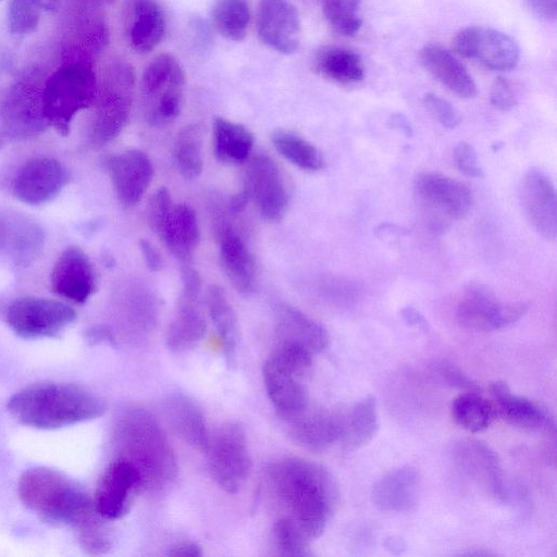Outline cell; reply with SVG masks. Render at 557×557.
<instances>
[{"instance_id":"cell-1","label":"cell","mask_w":557,"mask_h":557,"mask_svg":"<svg viewBox=\"0 0 557 557\" xmlns=\"http://www.w3.org/2000/svg\"><path fill=\"white\" fill-rule=\"evenodd\" d=\"M270 487L288 517L308 537H319L333 512L336 486L321 466L297 457L283 458L268 469Z\"/></svg>"},{"instance_id":"cell-2","label":"cell","mask_w":557,"mask_h":557,"mask_svg":"<svg viewBox=\"0 0 557 557\" xmlns=\"http://www.w3.org/2000/svg\"><path fill=\"white\" fill-rule=\"evenodd\" d=\"M112 446L114 458L127 461L139 474L141 490L151 494L166 491L177 475V462L170 441L147 410L134 408L117 420Z\"/></svg>"},{"instance_id":"cell-3","label":"cell","mask_w":557,"mask_h":557,"mask_svg":"<svg viewBox=\"0 0 557 557\" xmlns=\"http://www.w3.org/2000/svg\"><path fill=\"white\" fill-rule=\"evenodd\" d=\"M17 492L22 503L44 521L70 525L77 537L106 520L84 488L54 469L26 470L20 476Z\"/></svg>"},{"instance_id":"cell-4","label":"cell","mask_w":557,"mask_h":557,"mask_svg":"<svg viewBox=\"0 0 557 557\" xmlns=\"http://www.w3.org/2000/svg\"><path fill=\"white\" fill-rule=\"evenodd\" d=\"M10 414L24 425L54 430L101 417L107 405L87 388L61 382H38L15 393Z\"/></svg>"},{"instance_id":"cell-5","label":"cell","mask_w":557,"mask_h":557,"mask_svg":"<svg viewBox=\"0 0 557 557\" xmlns=\"http://www.w3.org/2000/svg\"><path fill=\"white\" fill-rule=\"evenodd\" d=\"M135 88L132 66L115 59L107 64L91 104L87 138L92 147H101L116 138L129 117Z\"/></svg>"},{"instance_id":"cell-6","label":"cell","mask_w":557,"mask_h":557,"mask_svg":"<svg viewBox=\"0 0 557 557\" xmlns=\"http://www.w3.org/2000/svg\"><path fill=\"white\" fill-rule=\"evenodd\" d=\"M97 87L89 62L74 61L59 67L42 86V110L49 126L66 136L76 114L94 103Z\"/></svg>"},{"instance_id":"cell-7","label":"cell","mask_w":557,"mask_h":557,"mask_svg":"<svg viewBox=\"0 0 557 557\" xmlns=\"http://www.w3.org/2000/svg\"><path fill=\"white\" fill-rule=\"evenodd\" d=\"M185 89V74L180 62L169 53L154 57L145 69L139 90L148 122L163 126L178 115Z\"/></svg>"},{"instance_id":"cell-8","label":"cell","mask_w":557,"mask_h":557,"mask_svg":"<svg viewBox=\"0 0 557 557\" xmlns=\"http://www.w3.org/2000/svg\"><path fill=\"white\" fill-rule=\"evenodd\" d=\"M42 86L37 74H26L7 91L0 104V146L42 134L49 124L42 110Z\"/></svg>"},{"instance_id":"cell-9","label":"cell","mask_w":557,"mask_h":557,"mask_svg":"<svg viewBox=\"0 0 557 557\" xmlns=\"http://www.w3.org/2000/svg\"><path fill=\"white\" fill-rule=\"evenodd\" d=\"M7 325L20 337H54L76 320L75 310L63 301L39 296L13 299L3 313Z\"/></svg>"},{"instance_id":"cell-10","label":"cell","mask_w":557,"mask_h":557,"mask_svg":"<svg viewBox=\"0 0 557 557\" xmlns=\"http://www.w3.org/2000/svg\"><path fill=\"white\" fill-rule=\"evenodd\" d=\"M206 453L212 479L225 492L237 493L247 481L251 459L244 428L228 421L209 440Z\"/></svg>"},{"instance_id":"cell-11","label":"cell","mask_w":557,"mask_h":557,"mask_svg":"<svg viewBox=\"0 0 557 557\" xmlns=\"http://www.w3.org/2000/svg\"><path fill=\"white\" fill-rule=\"evenodd\" d=\"M414 198L436 227L462 220L472 207V193L462 182L435 172H422L413 182Z\"/></svg>"},{"instance_id":"cell-12","label":"cell","mask_w":557,"mask_h":557,"mask_svg":"<svg viewBox=\"0 0 557 557\" xmlns=\"http://www.w3.org/2000/svg\"><path fill=\"white\" fill-rule=\"evenodd\" d=\"M528 310L525 302H502L487 286L471 284L458 301L456 321L466 330L492 332L515 323Z\"/></svg>"},{"instance_id":"cell-13","label":"cell","mask_w":557,"mask_h":557,"mask_svg":"<svg viewBox=\"0 0 557 557\" xmlns=\"http://www.w3.org/2000/svg\"><path fill=\"white\" fill-rule=\"evenodd\" d=\"M455 51L493 71H510L519 62L517 42L503 32L483 26L459 30L454 39Z\"/></svg>"},{"instance_id":"cell-14","label":"cell","mask_w":557,"mask_h":557,"mask_svg":"<svg viewBox=\"0 0 557 557\" xmlns=\"http://www.w3.org/2000/svg\"><path fill=\"white\" fill-rule=\"evenodd\" d=\"M71 175L59 160L38 156L27 160L17 171L12 185L21 202L40 206L50 202L69 184Z\"/></svg>"},{"instance_id":"cell-15","label":"cell","mask_w":557,"mask_h":557,"mask_svg":"<svg viewBox=\"0 0 557 557\" xmlns=\"http://www.w3.org/2000/svg\"><path fill=\"white\" fill-rule=\"evenodd\" d=\"M141 490L137 471L125 460L113 458L100 475L94 494L97 512L107 521L127 515Z\"/></svg>"},{"instance_id":"cell-16","label":"cell","mask_w":557,"mask_h":557,"mask_svg":"<svg viewBox=\"0 0 557 557\" xmlns=\"http://www.w3.org/2000/svg\"><path fill=\"white\" fill-rule=\"evenodd\" d=\"M45 247L42 228L27 215L0 210V260L15 269L33 264Z\"/></svg>"},{"instance_id":"cell-17","label":"cell","mask_w":557,"mask_h":557,"mask_svg":"<svg viewBox=\"0 0 557 557\" xmlns=\"http://www.w3.org/2000/svg\"><path fill=\"white\" fill-rule=\"evenodd\" d=\"M262 216L280 221L287 211L289 196L278 165L268 156H257L248 164L244 188Z\"/></svg>"},{"instance_id":"cell-18","label":"cell","mask_w":557,"mask_h":557,"mask_svg":"<svg viewBox=\"0 0 557 557\" xmlns=\"http://www.w3.org/2000/svg\"><path fill=\"white\" fill-rule=\"evenodd\" d=\"M263 382L276 413L290 422L308 408L305 375L273 352L263 366Z\"/></svg>"},{"instance_id":"cell-19","label":"cell","mask_w":557,"mask_h":557,"mask_svg":"<svg viewBox=\"0 0 557 557\" xmlns=\"http://www.w3.org/2000/svg\"><path fill=\"white\" fill-rule=\"evenodd\" d=\"M520 202L532 228L547 240L557 235V201L555 186L541 169L532 168L523 176Z\"/></svg>"},{"instance_id":"cell-20","label":"cell","mask_w":557,"mask_h":557,"mask_svg":"<svg viewBox=\"0 0 557 557\" xmlns=\"http://www.w3.org/2000/svg\"><path fill=\"white\" fill-rule=\"evenodd\" d=\"M94 265L77 246L66 247L57 258L50 273L53 294L73 304H84L96 290Z\"/></svg>"},{"instance_id":"cell-21","label":"cell","mask_w":557,"mask_h":557,"mask_svg":"<svg viewBox=\"0 0 557 557\" xmlns=\"http://www.w3.org/2000/svg\"><path fill=\"white\" fill-rule=\"evenodd\" d=\"M257 32L261 41L272 50L294 53L299 47L300 20L289 0H260Z\"/></svg>"},{"instance_id":"cell-22","label":"cell","mask_w":557,"mask_h":557,"mask_svg":"<svg viewBox=\"0 0 557 557\" xmlns=\"http://www.w3.org/2000/svg\"><path fill=\"white\" fill-rule=\"evenodd\" d=\"M122 24L127 45L138 53L153 50L166 30L165 14L158 0H125Z\"/></svg>"},{"instance_id":"cell-23","label":"cell","mask_w":557,"mask_h":557,"mask_svg":"<svg viewBox=\"0 0 557 557\" xmlns=\"http://www.w3.org/2000/svg\"><path fill=\"white\" fill-rule=\"evenodd\" d=\"M106 168L117 199L126 207L141 200L153 176L150 158L136 149L109 157Z\"/></svg>"},{"instance_id":"cell-24","label":"cell","mask_w":557,"mask_h":557,"mask_svg":"<svg viewBox=\"0 0 557 557\" xmlns=\"http://www.w3.org/2000/svg\"><path fill=\"white\" fill-rule=\"evenodd\" d=\"M496 418L528 432L555 433L553 416L540 404L510 392L505 382L490 386Z\"/></svg>"},{"instance_id":"cell-25","label":"cell","mask_w":557,"mask_h":557,"mask_svg":"<svg viewBox=\"0 0 557 557\" xmlns=\"http://www.w3.org/2000/svg\"><path fill=\"white\" fill-rule=\"evenodd\" d=\"M218 236L220 261L226 277L238 293L253 294L259 284L258 267L253 255L232 226L221 225Z\"/></svg>"},{"instance_id":"cell-26","label":"cell","mask_w":557,"mask_h":557,"mask_svg":"<svg viewBox=\"0 0 557 557\" xmlns=\"http://www.w3.org/2000/svg\"><path fill=\"white\" fill-rule=\"evenodd\" d=\"M455 460L459 468L488 494L505 497V486L496 454L476 440L460 441L455 447Z\"/></svg>"},{"instance_id":"cell-27","label":"cell","mask_w":557,"mask_h":557,"mask_svg":"<svg viewBox=\"0 0 557 557\" xmlns=\"http://www.w3.org/2000/svg\"><path fill=\"white\" fill-rule=\"evenodd\" d=\"M156 234L182 264L191 262L199 245L200 231L197 215L190 206L173 203Z\"/></svg>"},{"instance_id":"cell-28","label":"cell","mask_w":557,"mask_h":557,"mask_svg":"<svg viewBox=\"0 0 557 557\" xmlns=\"http://www.w3.org/2000/svg\"><path fill=\"white\" fill-rule=\"evenodd\" d=\"M420 478L412 467L395 469L381 478L372 488L377 508L391 512L413 510L419 499Z\"/></svg>"},{"instance_id":"cell-29","label":"cell","mask_w":557,"mask_h":557,"mask_svg":"<svg viewBox=\"0 0 557 557\" xmlns=\"http://www.w3.org/2000/svg\"><path fill=\"white\" fill-rule=\"evenodd\" d=\"M165 418L174 433L187 445L206 451L210 435L201 408L184 394L170 395L163 404Z\"/></svg>"},{"instance_id":"cell-30","label":"cell","mask_w":557,"mask_h":557,"mask_svg":"<svg viewBox=\"0 0 557 557\" xmlns=\"http://www.w3.org/2000/svg\"><path fill=\"white\" fill-rule=\"evenodd\" d=\"M292 436L304 448L322 451L343 438L344 418L327 410L308 411L290 421Z\"/></svg>"},{"instance_id":"cell-31","label":"cell","mask_w":557,"mask_h":557,"mask_svg":"<svg viewBox=\"0 0 557 557\" xmlns=\"http://www.w3.org/2000/svg\"><path fill=\"white\" fill-rule=\"evenodd\" d=\"M424 69L451 92L460 98H473L476 86L466 67L446 49L425 46L420 51Z\"/></svg>"},{"instance_id":"cell-32","label":"cell","mask_w":557,"mask_h":557,"mask_svg":"<svg viewBox=\"0 0 557 557\" xmlns=\"http://www.w3.org/2000/svg\"><path fill=\"white\" fill-rule=\"evenodd\" d=\"M276 333L278 342L301 345L313 355L325 349L329 344L325 327L289 305H281L277 309Z\"/></svg>"},{"instance_id":"cell-33","label":"cell","mask_w":557,"mask_h":557,"mask_svg":"<svg viewBox=\"0 0 557 557\" xmlns=\"http://www.w3.org/2000/svg\"><path fill=\"white\" fill-rule=\"evenodd\" d=\"M198 300L181 297L175 315L166 332V345L173 351L195 347L206 333V321L197 307Z\"/></svg>"},{"instance_id":"cell-34","label":"cell","mask_w":557,"mask_h":557,"mask_svg":"<svg viewBox=\"0 0 557 557\" xmlns=\"http://www.w3.org/2000/svg\"><path fill=\"white\" fill-rule=\"evenodd\" d=\"M252 133L243 124L224 117L213 122L214 154L221 162L238 164L246 161L253 148Z\"/></svg>"},{"instance_id":"cell-35","label":"cell","mask_w":557,"mask_h":557,"mask_svg":"<svg viewBox=\"0 0 557 557\" xmlns=\"http://www.w3.org/2000/svg\"><path fill=\"white\" fill-rule=\"evenodd\" d=\"M318 74L334 83L348 85L363 78L364 66L360 57L354 51L341 47H324L313 59Z\"/></svg>"},{"instance_id":"cell-36","label":"cell","mask_w":557,"mask_h":557,"mask_svg":"<svg viewBox=\"0 0 557 557\" xmlns=\"http://www.w3.org/2000/svg\"><path fill=\"white\" fill-rule=\"evenodd\" d=\"M207 306L225 358L232 364L238 341V324L234 309L222 287L219 285L209 287Z\"/></svg>"},{"instance_id":"cell-37","label":"cell","mask_w":557,"mask_h":557,"mask_svg":"<svg viewBox=\"0 0 557 557\" xmlns=\"http://www.w3.org/2000/svg\"><path fill=\"white\" fill-rule=\"evenodd\" d=\"M379 430L376 400L368 395L357 401L344 418L343 438L351 449H358L370 443Z\"/></svg>"},{"instance_id":"cell-38","label":"cell","mask_w":557,"mask_h":557,"mask_svg":"<svg viewBox=\"0 0 557 557\" xmlns=\"http://www.w3.org/2000/svg\"><path fill=\"white\" fill-rule=\"evenodd\" d=\"M450 412L454 421L471 433L486 430L496 419L492 401L479 392L460 393L453 399Z\"/></svg>"},{"instance_id":"cell-39","label":"cell","mask_w":557,"mask_h":557,"mask_svg":"<svg viewBox=\"0 0 557 557\" xmlns=\"http://www.w3.org/2000/svg\"><path fill=\"white\" fill-rule=\"evenodd\" d=\"M211 17L221 36L240 41L246 37L250 23L248 0H214Z\"/></svg>"},{"instance_id":"cell-40","label":"cell","mask_w":557,"mask_h":557,"mask_svg":"<svg viewBox=\"0 0 557 557\" xmlns=\"http://www.w3.org/2000/svg\"><path fill=\"white\" fill-rule=\"evenodd\" d=\"M173 160L183 177L193 180L201 174L202 133L198 125H188L177 134L173 146Z\"/></svg>"},{"instance_id":"cell-41","label":"cell","mask_w":557,"mask_h":557,"mask_svg":"<svg viewBox=\"0 0 557 557\" xmlns=\"http://www.w3.org/2000/svg\"><path fill=\"white\" fill-rule=\"evenodd\" d=\"M272 144L280 154L299 169L318 171L324 166L318 148L295 133L277 131L272 135Z\"/></svg>"},{"instance_id":"cell-42","label":"cell","mask_w":557,"mask_h":557,"mask_svg":"<svg viewBox=\"0 0 557 557\" xmlns=\"http://www.w3.org/2000/svg\"><path fill=\"white\" fill-rule=\"evenodd\" d=\"M60 0H12L9 10V28L16 36L32 34L44 14L57 10Z\"/></svg>"},{"instance_id":"cell-43","label":"cell","mask_w":557,"mask_h":557,"mask_svg":"<svg viewBox=\"0 0 557 557\" xmlns=\"http://www.w3.org/2000/svg\"><path fill=\"white\" fill-rule=\"evenodd\" d=\"M361 0H322V10L333 30L342 36H354L361 27L357 15Z\"/></svg>"},{"instance_id":"cell-44","label":"cell","mask_w":557,"mask_h":557,"mask_svg":"<svg viewBox=\"0 0 557 557\" xmlns=\"http://www.w3.org/2000/svg\"><path fill=\"white\" fill-rule=\"evenodd\" d=\"M274 541L277 549L284 556H306L308 537L286 516L281 517L274 524Z\"/></svg>"},{"instance_id":"cell-45","label":"cell","mask_w":557,"mask_h":557,"mask_svg":"<svg viewBox=\"0 0 557 557\" xmlns=\"http://www.w3.org/2000/svg\"><path fill=\"white\" fill-rule=\"evenodd\" d=\"M423 104L428 112L446 128H455L461 122V116L456 108L447 100L434 95L426 94L423 97Z\"/></svg>"},{"instance_id":"cell-46","label":"cell","mask_w":557,"mask_h":557,"mask_svg":"<svg viewBox=\"0 0 557 557\" xmlns=\"http://www.w3.org/2000/svg\"><path fill=\"white\" fill-rule=\"evenodd\" d=\"M173 201L166 187H160L150 198L147 207V219L154 233L168 216Z\"/></svg>"},{"instance_id":"cell-47","label":"cell","mask_w":557,"mask_h":557,"mask_svg":"<svg viewBox=\"0 0 557 557\" xmlns=\"http://www.w3.org/2000/svg\"><path fill=\"white\" fill-rule=\"evenodd\" d=\"M453 158L457 169L462 174L470 177L483 176V171L478 163L476 152L470 144L459 143L454 149Z\"/></svg>"},{"instance_id":"cell-48","label":"cell","mask_w":557,"mask_h":557,"mask_svg":"<svg viewBox=\"0 0 557 557\" xmlns=\"http://www.w3.org/2000/svg\"><path fill=\"white\" fill-rule=\"evenodd\" d=\"M435 371L450 386L462 389L465 392H479L478 385L469 376H467L458 367L450 362H437L435 364Z\"/></svg>"},{"instance_id":"cell-49","label":"cell","mask_w":557,"mask_h":557,"mask_svg":"<svg viewBox=\"0 0 557 557\" xmlns=\"http://www.w3.org/2000/svg\"><path fill=\"white\" fill-rule=\"evenodd\" d=\"M490 101L493 107L500 111H509L517 104L515 94L506 78L498 76L493 82L490 91Z\"/></svg>"},{"instance_id":"cell-50","label":"cell","mask_w":557,"mask_h":557,"mask_svg":"<svg viewBox=\"0 0 557 557\" xmlns=\"http://www.w3.org/2000/svg\"><path fill=\"white\" fill-rule=\"evenodd\" d=\"M182 296L190 300H198L201 292V278L199 273L189 264L182 267Z\"/></svg>"},{"instance_id":"cell-51","label":"cell","mask_w":557,"mask_h":557,"mask_svg":"<svg viewBox=\"0 0 557 557\" xmlns=\"http://www.w3.org/2000/svg\"><path fill=\"white\" fill-rule=\"evenodd\" d=\"M529 10L540 20L554 21L557 15V0H525Z\"/></svg>"},{"instance_id":"cell-52","label":"cell","mask_w":557,"mask_h":557,"mask_svg":"<svg viewBox=\"0 0 557 557\" xmlns=\"http://www.w3.org/2000/svg\"><path fill=\"white\" fill-rule=\"evenodd\" d=\"M139 249L147 269L151 272L159 271L162 267V258L154 245L147 239H140Z\"/></svg>"},{"instance_id":"cell-53","label":"cell","mask_w":557,"mask_h":557,"mask_svg":"<svg viewBox=\"0 0 557 557\" xmlns=\"http://www.w3.org/2000/svg\"><path fill=\"white\" fill-rule=\"evenodd\" d=\"M168 555L182 557H198L202 555L201 548L194 542H183L173 546Z\"/></svg>"},{"instance_id":"cell-54","label":"cell","mask_w":557,"mask_h":557,"mask_svg":"<svg viewBox=\"0 0 557 557\" xmlns=\"http://www.w3.org/2000/svg\"><path fill=\"white\" fill-rule=\"evenodd\" d=\"M87 339L92 343H113L114 337L110 329L106 326H94L87 331Z\"/></svg>"},{"instance_id":"cell-55","label":"cell","mask_w":557,"mask_h":557,"mask_svg":"<svg viewBox=\"0 0 557 557\" xmlns=\"http://www.w3.org/2000/svg\"><path fill=\"white\" fill-rule=\"evenodd\" d=\"M114 1L115 0H77L84 14H102L103 8Z\"/></svg>"},{"instance_id":"cell-56","label":"cell","mask_w":557,"mask_h":557,"mask_svg":"<svg viewBox=\"0 0 557 557\" xmlns=\"http://www.w3.org/2000/svg\"><path fill=\"white\" fill-rule=\"evenodd\" d=\"M388 124L393 128L399 129L401 133H404L407 136L412 135V128L406 116H404L400 113H396L389 116Z\"/></svg>"},{"instance_id":"cell-57","label":"cell","mask_w":557,"mask_h":557,"mask_svg":"<svg viewBox=\"0 0 557 557\" xmlns=\"http://www.w3.org/2000/svg\"><path fill=\"white\" fill-rule=\"evenodd\" d=\"M249 200V196L245 189L235 195L230 202V209L233 213H238L244 210L246 203Z\"/></svg>"},{"instance_id":"cell-58","label":"cell","mask_w":557,"mask_h":557,"mask_svg":"<svg viewBox=\"0 0 557 557\" xmlns=\"http://www.w3.org/2000/svg\"><path fill=\"white\" fill-rule=\"evenodd\" d=\"M404 319L411 325L425 326L424 318L413 308L407 307L401 312Z\"/></svg>"},{"instance_id":"cell-59","label":"cell","mask_w":557,"mask_h":557,"mask_svg":"<svg viewBox=\"0 0 557 557\" xmlns=\"http://www.w3.org/2000/svg\"><path fill=\"white\" fill-rule=\"evenodd\" d=\"M1 1V0H0Z\"/></svg>"}]
</instances>
